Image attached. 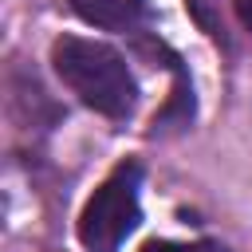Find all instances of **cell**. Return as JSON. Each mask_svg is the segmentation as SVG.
<instances>
[{
    "mask_svg": "<svg viewBox=\"0 0 252 252\" xmlns=\"http://www.w3.org/2000/svg\"><path fill=\"white\" fill-rule=\"evenodd\" d=\"M138 189H142V161H134V158L118 161L102 177V185L87 197V205L79 213V244L87 252H118L122 248V240L142 220Z\"/></svg>",
    "mask_w": 252,
    "mask_h": 252,
    "instance_id": "cell-2",
    "label": "cell"
},
{
    "mask_svg": "<svg viewBox=\"0 0 252 252\" xmlns=\"http://www.w3.org/2000/svg\"><path fill=\"white\" fill-rule=\"evenodd\" d=\"M142 252H228V248L217 244V240H189V244H181V240H146Z\"/></svg>",
    "mask_w": 252,
    "mask_h": 252,
    "instance_id": "cell-4",
    "label": "cell"
},
{
    "mask_svg": "<svg viewBox=\"0 0 252 252\" xmlns=\"http://www.w3.org/2000/svg\"><path fill=\"white\" fill-rule=\"evenodd\" d=\"M51 67L59 83L91 110L106 118H130L138 106V83L126 55L102 39L59 35L51 43Z\"/></svg>",
    "mask_w": 252,
    "mask_h": 252,
    "instance_id": "cell-1",
    "label": "cell"
},
{
    "mask_svg": "<svg viewBox=\"0 0 252 252\" xmlns=\"http://www.w3.org/2000/svg\"><path fill=\"white\" fill-rule=\"evenodd\" d=\"M236 16H240V24L252 32V0H236Z\"/></svg>",
    "mask_w": 252,
    "mask_h": 252,
    "instance_id": "cell-6",
    "label": "cell"
},
{
    "mask_svg": "<svg viewBox=\"0 0 252 252\" xmlns=\"http://www.w3.org/2000/svg\"><path fill=\"white\" fill-rule=\"evenodd\" d=\"M71 12L106 32H134L146 16V0H71Z\"/></svg>",
    "mask_w": 252,
    "mask_h": 252,
    "instance_id": "cell-3",
    "label": "cell"
},
{
    "mask_svg": "<svg viewBox=\"0 0 252 252\" xmlns=\"http://www.w3.org/2000/svg\"><path fill=\"white\" fill-rule=\"evenodd\" d=\"M185 4H189L193 20H197L209 35H220V28H217V20H213V4H217V0H185Z\"/></svg>",
    "mask_w": 252,
    "mask_h": 252,
    "instance_id": "cell-5",
    "label": "cell"
}]
</instances>
